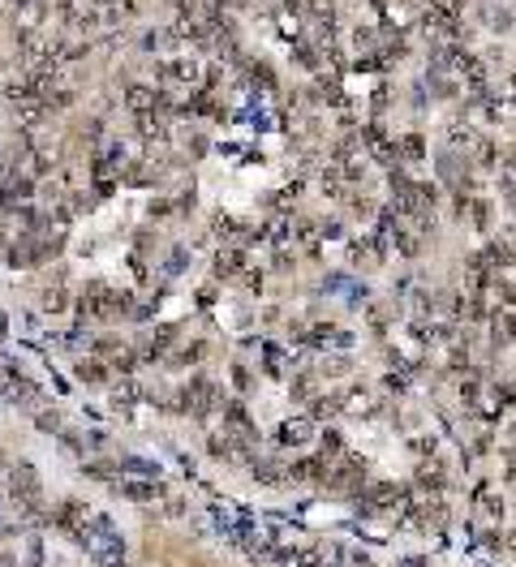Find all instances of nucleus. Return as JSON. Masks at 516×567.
<instances>
[{"mask_svg": "<svg viewBox=\"0 0 516 567\" xmlns=\"http://www.w3.org/2000/svg\"><path fill=\"white\" fill-rule=\"evenodd\" d=\"M117 494H125L134 503H151V498H164V486H155V481H125V486H117Z\"/></svg>", "mask_w": 516, "mask_h": 567, "instance_id": "obj_1", "label": "nucleus"}, {"mask_svg": "<svg viewBox=\"0 0 516 567\" xmlns=\"http://www.w3.org/2000/svg\"><path fill=\"white\" fill-rule=\"evenodd\" d=\"M305 438H310V426H305V421H284V426H280V443L297 447V443H305Z\"/></svg>", "mask_w": 516, "mask_h": 567, "instance_id": "obj_2", "label": "nucleus"}, {"mask_svg": "<svg viewBox=\"0 0 516 567\" xmlns=\"http://www.w3.org/2000/svg\"><path fill=\"white\" fill-rule=\"evenodd\" d=\"M125 473H138V477H160V464H151V460H121Z\"/></svg>", "mask_w": 516, "mask_h": 567, "instance_id": "obj_3", "label": "nucleus"}, {"mask_svg": "<svg viewBox=\"0 0 516 567\" xmlns=\"http://www.w3.org/2000/svg\"><path fill=\"white\" fill-rule=\"evenodd\" d=\"M39 430H61V417H57V413H43V417H39Z\"/></svg>", "mask_w": 516, "mask_h": 567, "instance_id": "obj_4", "label": "nucleus"}]
</instances>
